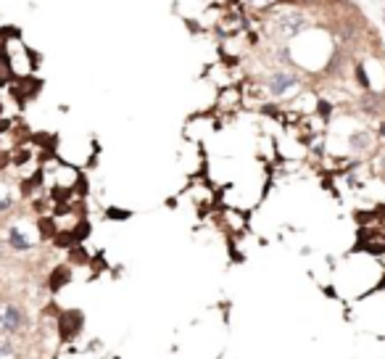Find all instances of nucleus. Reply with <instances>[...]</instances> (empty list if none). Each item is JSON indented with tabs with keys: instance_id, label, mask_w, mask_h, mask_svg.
Returning <instances> with one entry per match:
<instances>
[{
	"instance_id": "1",
	"label": "nucleus",
	"mask_w": 385,
	"mask_h": 359,
	"mask_svg": "<svg viewBox=\"0 0 385 359\" xmlns=\"http://www.w3.org/2000/svg\"><path fill=\"white\" fill-rule=\"evenodd\" d=\"M24 328V312L16 304H3L0 306V330L6 333H16Z\"/></svg>"
},
{
	"instance_id": "2",
	"label": "nucleus",
	"mask_w": 385,
	"mask_h": 359,
	"mask_svg": "<svg viewBox=\"0 0 385 359\" xmlns=\"http://www.w3.org/2000/svg\"><path fill=\"white\" fill-rule=\"evenodd\" d=\"M79 328H82V315L79 312H64L58 317V333H61L64 341H72Z\"/></svg>"
},
{
	"instance_id": "3",
	"label": "nucleus",
	"mask_w": 385,
	"mask_h": 359,
	"mask_svg": "<svg viewBox=\"0 0 385 359\" xmlns=\"http://www.w3.org/2000/svg\"><path fill=\"white\" fill-rule=\"evenodd\" d=\"M293 85H296V77H293V74H285V72H277V74H272V79H269L272 95H283V92H288V87H293Z\"/></svg>"
},
{
	"instance_id": "4",
	"label": "nucleus",
	"mask_w": 385,
	"mask_h": 359,
	"mask_svg": "<svg viewBox=\"0 0 385 359\" xmlns=\"http://www.w3.org/2000/svg\"><path fill=\"white\" fill-rule=\"evenodd\" d=\"M303 27H306V19H303L301 14H288V16L280 19V32L283 34H296Z\"/></svg>"
},
{
	"instance_id": "5",
	"label": "nucleus",
	"mask_w": 385,
	"mask_h": 359,
	"mask_svg": "<svg viewBox=\"0 0 385 359\" xmlns=\"http://www.w3.org/2000/svg\"><path fill=\"white\" fill-rule=\"evenodd\" d=\"M69 280H72V270H69V267H56L53 275H50V291L58 293V291H61V285H66Z\"/></svg>"
},
{
	"instance_id": "6",
	"label": "nucleus",
	"mask_w": 385,
	"mask_h": 359,
	"mask_svg": "<svg viewBox=\"0 0 385 359\" xmlns=\"http://www.w3.org/2000/svg\"><path fill=\"white\" fill-rule=\"evenodd\" d=\"M11 246H14V248H21V251H27V248L32 246V243L24 238V233H19V230L14 227V230H11Z\"/></svg>"
},
{
	"instance_id": "7",
	"label": "nucleus",
	"mask_w": 385,
	"mask_h": 359,
	"mask_svg": "<svg viewBox=\"0 0 385 359\" xmlns=\"http://www.w3.org/2000/svg\"><path fill=\"white\" fill-rule=\"evenodd\" d=\"M53 240H56V246H64V248H72L74 243H79L74 233H56Z\"/></svg>"
},
{
	"instance_id": "8",
	"label": "nucleus",
	"mask_w": 385,
	"mask_h": 359,
	"mask_svg": "<svg viewBox=\"0 0 385 359\" xmlns=\"http://www.w3.org/2000/svg\"><path fill=\"white\" fill-rule=\"evenodd\" d=\"M106 217L108 219H116V222H124V219L132 217V212L130 209H116V206H111V209H106Z\"/></svg>"
},
{
	"instance_id": "9",
	"label": "nucleus",
	"mask_w": 385,
	"mask_h": 359,
	"mask_svg": "<svg viewBox=\"0 0 385 359\" xmlns=\"http://www.w3.org/2000/svg\"><path fill=\"white\" fill-rule=\"evenodd\" d=\"M40 230H42V238H56V225H53V219H42L40 222Z\"/></svg>"
},
{
	"instance_id": "10",
	"label": "nucleus",
	"mask_w": 385,
	"mask_h": 359,
	"mask_svg": "<svg viewBox=\"0 0 385 359\" xmlns=\"http://www.w3.org/2000/svg\"><path fill=\"white\" fill-rule=\"evenodd\" d=\"M74 235H77V240H85L90 235V222H87V219H85V222H79V227L74 230Z\"/></svg>"
},
{
	"instance_id": "11",
	"label": "nucleus",
	"mask_w": 385,
	"mask_h": 359,
	"mask_svg": "<svg viewBox=\"0 0 385 359\" xmlns=\"http://www.w3.org/2000/svg\"><path fill=\"white\" fill-rule=\"evenodd\" d=\"M367 143H369V137H367V132H356V135L351 137V145H354V148H364Z\"/></svg>"
},
{
	"instance_id": "12",
	"label": "nucleus",
	"mask_w": 385,
	"mask_h": 359,
	"mask_svg": "<svg viewBox=\"0 0 385 359\" xmlns=\"http://www.w3.org/2000/svg\"><path fill=\"white\" fill-rule=\"evenodd\" d=\"M72 262H77V264H85L87 262V251L85 248H72Z\"/></svg>"
},
{
	"instance_id": "13",
	"label": "nucleus",
	"mask_w": 385,
	"mask_h": 359,
	"mask_svg": "<svg viewBox=\"0 0 385 359\" xmlns=\"http://www.w3.org/2000/svg\"><path fill=\"white\" fill-rule=\"evenodd\" d=\"M29 156H32L29 150H21V153H16V159H14V161H16V164H27V161H29Z\"/></svg>"
},
{
	"instance_id": "14",
	"label": "nucleus",
	"mask_w": 385,
	"mask_h": 359,
	"mask_svg": "<svg viewBox=\"0 0 385 359\" xmlns=\"http://www.w3.org/2000/svg\"><path fill=\"white\" fill-rule=\"evenodd\" d=\"M319 114H322L324 119H327V117H330V103H324V100H322V103H319Z\"/></svg>"
},
{
	"instance_id": "15",
	"label": "nucleus",
	"mask_w": 385,
	"mask_h": 359,
	"mask_svg": "<svg viewBox=\"0 0 385 359\" xmlns=\"http://www.w3.org/2000/svg\"><path fill=\"white\" fill-rule=\"evenodd\" d=\"M356 74H359V79H361V85L369 87V79H367V74H364V69H356Z\"/></svg>"
},
{
	"instance_id": "16",
	"label": "nucleus",
	"mask_w": 385,
	"mask_h": 359,
	"mask_svg": "<svg viewBox=\"0 0 385 359\" xmlns=\"http://www.w3.org/2000/svg\"><path fill=\"white\" fill-rule=\"evenodd\" d=\"M8 127H11V122H8V119H0V132H6Z\"/></svg>"
},
{
	"instance_id": "17",
	"label": "nucleus",
	"mask_w": 385,
	"mask_h": 359,
	"mask_svg": "<svg viewBox=\"0 0 385 359\" xmlns=\"http://www.w3.org/2000/svg\"><path fill=\"white\" fill-rule=\"evenodd\" d=\"M0 354H11V346L8 343H0Z\"/></svg>"
},
{
	"instance_id": "18",
	"label": "nucleus",
	"mask_w": 385,
	"mask_h": 359,
	"mask_svg": "<svg viewBox=\"0 0 385 359\" xmlns=\"http://www.w3.org/2000/svg\"><path fill=\"white\" fill-rule=\"evenodd\" d=\"M8 206H11V201H8V198H3V201H0V212H3V209H8Z\"/></svg>"
},
{
	"instance_id": "19",
	"label": "nucleus",
	"mask_w": 385,
	"mask_h": 359,
	"mask_svg": "<svg viewBox=\"0 0 385 359\" xmlns=\"http://www.w3.org/2000/svg\"><path fill=\"white\" fill-rule=\"evenodd\" d=\"M380 135H382V137H385V122H382V124H380Z\"/></svg>"
},
{
	"instance_id": "20",
	"label": "nucleus",
	"mask_w": 385,
	"mask_h": 359,
	"mask_svg": "<svg viewBox=\"0 0 385 359\" xmlns=\"http://www.w3.org/2000/svg\"><path fill=\"white\" fill-rule=\"evenodd\" d=\"M382 177H385V159H382Z\"/></svg>"
},
{
	"instance_id": "21",
	"label": "nucleus",
	"mask_w": 385,
	"mask_h": 359,
	"mask_svg": "<svg viewBox=\"0 0 385 359\" xmlns=\"http://www.w3.org/2000/svg\"><path fill=\"white\" fill-rule=\"evenodd\" d=\"M0 117H3V103H0Z\"/></svg>"
},
{
	"instance_id": "22",
	"label": "nucleus",
	"mask_w": 385,
	"mask_h": 359,
	"mask_svg": "<svg viewBox=\"0 0 385 359\" xmlns=\"http://www.w3.org/2000/svg\"><path fill=\"white\" fill-rule=\"evenodd\" d=\"M303 3H311V0H303Z\"/></svg>"
}]
</instances>
